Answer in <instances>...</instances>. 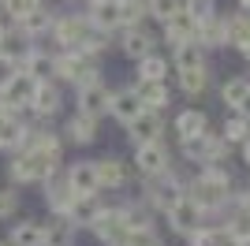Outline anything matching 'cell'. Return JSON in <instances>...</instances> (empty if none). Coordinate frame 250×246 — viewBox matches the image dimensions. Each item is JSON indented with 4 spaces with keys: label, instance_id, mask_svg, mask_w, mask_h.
Returning <instances> with one entry per match:
<instances>
[{
    "label": "cell",
    "instance_id": "f907efd6",
    "mask_svg": "<svg viewBox=\"0 0 250 246\" xmlns=\"http://www.w3.org/2000/svg\"><path fill=\"white\" fill-rule=\"evenodd\" d=\"M247 60H250V49H247Z\"/></svg>",
    "mask_w": 250,
    "mask_h": 246
},
{
    "label": "cell",
    "instance_id": "e0dca14e",
    "mask_svg": "<svg viewBox=\"0 0 250 246\" xmlns=\"http://www.w3.org/2000/svg\"><path fill=\"white\" fill-rule=\"evenodd\" d=\"M52 22H56V15H52V11L42 4L38 11H30L26 19H19V22H15V34H19V38L26 41V45H30V41L49 38V34H52Z\"/></svg>",
    "mask_w": 250,
    "mask_h": 246
},
{
    "label": "cell",
    "instance_id": "681fc988",
    "mask_svg": "<svg viewBox=\"0 0 250 246\" xmlns=\"http://www.w3.org/2000/svg\"><path fill=\"white\" fill-rule=\"evenodd\" d=\"M0 246H11V243H8V239H0Z\"/></svg>",
    "mask_w": 250,
    "mask_h": 246
},
{
    "label": "cell",
    "instance_id": "ee69618b",
    "mask_svg": "<svg viewBox=\"0 0 250 246\" xmlns=\"http://www.w3.org/2000/svg\"><path fill=\"white\" fill-rule=\"evenodd\" d=\"M19 71H22L19 60H15V56H8V52H0V90H4V86H8Z\"/></svg>",
    "mask_w": 250,
    "mask_h": 246
},
{
    "label": "cell",
    "instance_id": "44dd1931",
    "mask_svg": "<svg viewBox=\"0 0 250 246\" xmlns=\"http://www.w3.org/2000/svg\"><path fill=\"white\" fill-rule=\"evenodd\" d=\"M22 138H26V120L0 108V153H15V149H22Z\"/></svg>",
    "mask_w": 250,
    "mask_h": 246
},
{
    "label": "cell",
    "instance_id": "7a4b0ae2",
    "mask_svg": "<svg viewBox=\"0 0 250 246\" xmlns=\"http://www.w3.org/2000/svg\"><path fill=\"white\" fill-rule=\"evenodd\" d=\"M49 38L60 45V52H90V56H97L101 49H108V34L94 30L86 15H60L52 22Z\"/></svg>",
    "mask_w": 250,
    "mask_h": 246
},
{
    "label": "cell",
    "instance_id": "4dcf8cb0",
    "mask_svg": "<svg viewBox=\"0 0 250 246\" xmlns=\"http://www.w3.org/2000/svg\"><path fill=\"white\" fill-rule=\"evenodd\" d=\"M172 60H176V71H194V67H206V49L198 41H187V45H176Z\"/></svg>",
    "mask_w": 250,
    "mask_h": 246
},
{
    "label": "cell",
    "instance_id": "277c9868",
    "mask_svg": "<svg viewBox=\"0 0 250 246\" xmlns=\"http://www.w3.org/2000/svg\"><path fill=\"white\" fill-rule=\"evenodd\" d=\"M56 82L83 90L90 82H101V67L90 52H56Z\"/></svg>",
    "mask_w": 250,
    "mask_h": 246
},
{
    "label": "cell",
    "instance_id": "6da1fadb",
    "mask_svg": "<svg viewBox=\"0 0 250 246\" xmlns=\"http://www.w3.org/2000/svg\"><path fill=\"white\" fill-rule=\"evenodd\" d=\"M8 183H15L22 190V186H45L49 179H56L60 175V164L63 157L56 153H42V149H15V153H8Z\"/></svg>",
    "mask_w": 250,
    "mask_h": 246
},
{
    "label": "cell",
    "instance_id": "3957f363",
    "mask_svg": "<svg viewBox=\"0 0 250 246\" xmlns=\"http://www.w3.org/2000/svg\"><path fill=\"white\" fill-rule=\"evenodd\" d=\"M183 194L198 205L202 213H213V209H220V205L231 202V175L224 172L220 164L202 168V172L194 175L190 183H183Z\"/></svg>",
    "mask_w": 250,
    "mask_h": 246
},
{
    "label": "cell",
    "instance_id": "cb8c5ba5",
    "mask_svg": "<svg viewBox=\"0 0 250 246\" xmlns=\"http://www.w3.org/2000/svg\"><path fill=\"white\" fill-rule=\"evenodd\" d=\"M142 112V101H138L135 97V90H131V86H127V90H112V101H108V116H112L116 123H131L135 120V116Z\"/></svg>",
    "mask_w": 250,
    "mask_h": 246
},
{
    "label": "cell",
    "instance_id": "ba28073f",
    "mask_svg": "<svg viewBox=\"0 0 250 246\" xmlns=\"http://www.w3.org/2000/svg\"><path fill=\"white\" fill-rule=\"evenodd\" d=\"M135 168H138V175H142V179H153V175L172 172V153H168L165 138H161V142L135 145Z\"/></svg>",
    "mask_w": 250,
    "mask_h": 246
},
{
    "label": "cell",
    "instance_id": "f35d334b",
    "mask_svg": "<svg viewBox=\"0 0 250 246\" xmlns=\"http://www.w3.org/2000/svg\"><path fill=\"white\" fill-rule=\"evenodd\" d=\"M224 227H228L239 243H250V209H247V205H235V213H231V220Z\"/></svg>",
    "mask_w": 250,
    "mask_h": 246
},
{
    "label": "cell",
    "instance_id": "7bdbcfd3",
    "mask_svg": "<svg viewBox=\"0 0 250 246\" xmlns=\"http://www.w3.org/2000/svg\"><path fill=\"white\" fill-rule=\"evenodd\" d=\"M0 4H4V11H8L11 19L19 22V19H26L30 11H38V8L45 4V0H0Z\"/></svg>",
    "mask_w": 250,
    "mask_h": 246
},
{
    "label": "cell",
    "instance_id": "f1b7e54d",
    "mask_svg": "<svg viewBox=\"0 0 250 246\" xmlns=\"http://www.w3.org/2000/svg\"><path fill=\"white\" fill-rule=\"evenodd\" d=\"M79 227L67 220V216H49L45 220V246H75Z\"/></svg>",
    "mask_w": 250,
    "mask_h": 246
},
{
    "label": "cell",
    "instance_id": "816d5d0a",
    "mask_svg": "<svg viewBox=\"0 0 250 246\" xmlns=\"http://www.w3.org/2000/svg\"><path fill=\"white\" fill-rule=\"evenodd\" d=\"M0 41H4V38H0Z\"/></svg>",
    "mask_w": 250,
    "mask_h": 246
},
{
    "label": "cell",
    "instance_id": "e575fe53",
    "mask_svg": "<svg viewBox=\"0 0 250 246\" xmlns=\"http://www.w3.org/2000/svg\"><path fill=\"white\" fill-rule=\"evenodd\" d=\"M228 45L247 52L250 49V15H231L228 19Z\"/></svg>",
    "mask_w": 250,
    "mask_h": 246
},
{
    "label": "cell",
    "instance_id": "4316f807",
    "mask_svg": "<svg viewBox=\"0 0 250 246\" xmlns=\"http://www.w3.org/2000/svg\"><path fill=\"white\" fill-rule=\"evenodd\" d=\"M194 34H198V22L190 19L187 11H179L176 19L165 22V41L176 49V45H187V41H194Z\"/></svg>",
    "mask_w": 250,
    "mask_h": 246
},
{
    "label": "cell",
    "instance_id": "836d02e7",
    "mask_svg": "<svg viewBox=\"0 0 250 246\" xmlns=\"http://www.w3.org/2000/svg\"><path fill=\"white\" fill-rule=\"evenodd\" d=\"M247 97H250V79H228L220 86V101L228 104V108H235V112H239V104Z\"/></svg>",
    "mask_w": 250,
    "mask_h": 246
},
{
    "label": "cell",
    "instance_id": "52a82bcc",
    "mask_svg": "<svg viewBox=\"0 0 250 246\" xmlns=\"http://www.w3.org/2000/svg\"><path fill=\"white\" fill-rule=\"evenodd\" d=\"M183 198V179L176 172H165V175H153L146 179V205L157 209V213H168L172 205Z\"/></svg>",
    "mask_w": 250,
    "mask_h": 246
},
{
    "label": "cell",
    "instance_id": "d590c367",
    "mask_svg": "<svg viewBox=\"0 0 250 246\" xmlns=\"http://www.w3.org/2000/svg\"><path fill=\"white\" fill-rule=\"evenodd\" d=\"M209 86V67H194V71H179V90L187 97H198Z\"/></svg>",
    "mask_w": 250,
    "mask_h": 246
},
{
    "label": "cell",
    "instance_id": "ab89813d",
    "mask_svg": "<svg viewBox=\"0 0 250 246\" xmlns=\"http://www.w3.org/2000/svg\"><path fill=\"white\" fill-rule=\"evenodd\" d=\"M120 246H165V243H161V235H157L153 224H149V227H131Z\"/></svg>",
    "mask_w": 250,
    "mask_h": 246
},
{
    "label": "cell",
    "instance_id": "ac0fdd59",
    "mask_svg": "<svg viewBox=\"0 0 250 246\" xmlns=\"http://www.w3.org/2000/svg\"><path fill=\"white\" fill-rule=\"evenodd\" d=\"M94 168H97L101 190H120V186H127V179H131V168H127V161H120V157H97Z\"/></svg>",
    "mask_w": 250,
    "mask_h": 246
},
{
    "label": "cell",
    "instance_id": "ffe728a7",
    "mask_svg": "<svg viewBox=\"0 0 250 246\" xmlns=\"http://www.w3.org/2000/svg\"><path fill=\"white\" fill-rule=\"evenodd\" d=\"M135 97L142 101V108H153V112H165L172 93H168V82H153V79H135L131 82Z\"/></svg>",
    "mask_w": 250,
    "mask_h": 246
},
{
    "label": "cell",
    "instance_id": "9c48e42d",
    "mask_svg": "<svg viewBox=\"0 0 250 246\" xmlns=\"http://www.w3.org/2000/svg\"><path fill=\"white\" fill-rule=\"evenodd\" d=\"M63 108V90H60V82L56 79H45L34 86V101H30V116L38 123H49L52 116H60Z\"/></svg>",
    "mask_w": 250,
    "mask_h": 246
},
{
    "label": "cell",
    "instance_id": "60d3db41",
    "mask_svg": "<svg viewBox=\"0 0 250 246\" xmlns=\"http://www.w3.org/2000/svg\"><path fill=\"white\" fill-rule=\"evenodd\" d=\"M220 138H224V142H247L250 138V120H243V116H231L228 123H224V131H220Z\"/></svg>",
    "mask_w": 250,
    "mask_h": 246
},
{
    "label": "cell",
    "instance_id": "2e32d148",
    "mask_svg": "<svg viewBox=\"0 0 250 246\" xmlns=\"http://www.w3.org/2000/svg\"><path fill=\"white\" fill-rule=\"evenodd\" d=\"M19 67H22L26 75H30L34 82L56 79V52H49V49H38V45H30V49L22 52Z\"/></svg>",
    "mask_w": 250,
    "mask_h": 246
},
{
    "label": "cell",
    "instance_id": "d6a6232c",
    "mask_svg": "<svg viewBox=\"0 0 250 246\" xmlns=\"http://www.w3.org/2000/svg\"><path fill=\"white\" fill-rule=\"evenodd\" d=\"M146 0H120V30H135L146 19Z\"/></svg>",
    "mask_w": 250,
    "mask_h": 246
},
{
    "label": "cell",
    "instance_id": "74e56055",
    "mask_svg": "<svg viewBox=\"0 0 250 246\" xmlns=\"http://www.w3.org/2000/svg\"><path fill=\"white\" fill-rule=\"evenodd\" d=\"M138 79H153V82H165L168 79V60L165 56H146V60H138Z\"/></svg>",
    "mask_w": 250,
    "mask_h": 246
},
{
    "label": "cell",
    "instance_id": "d4e9b609",
    "mask_svg": "<svg viewBox=\"0 0 250 246\" xmlns=\"http://www.w3.org/2000/svg\"><path fill=\"white\" fill-rule=\"evenodd\" d=\"M11 246H45V220H15L8 231Z\"/></svg>",
    "mask_w": 250,
    "mask_h": 246
},
{
    "label": "cell",
    "instance_id": "7c38bea8",
    "mask_svg": "<svg viewBox=\"0 0 250 246\" xmlns=\"http://www.w3.org/2000/svg\"><path fill=\"white\" fill-rule=\"evenodd\" d=\"M165 216H168V227H172L176 235H183V239H187L190 231H198V227L206 224V213H202V209H198L194 202H190L187 194L179 198V202L172 205V209H168Z\"/></svg>",
    "mask_w": 250,
    "mask_h": 246
},
{
    "label": "cell",
    "instance_id": "8992f818",
    "mask_svg": "<svg viewBox=\"0 0 250 246\" xmlns=\"http://www.w3.org/2000/svg\"><path fill=\"white\" fill-rule=\"evenodd\" d=\"M183 145V157L194 164H202V168H213V164H220L224 157H228V142L220 138V134L206 131L198 134V138H190V142H179Z\"/></svg>",
    "mask_w": 250,
    "mask_h": 246
},
{
    "label": "cell",
    "instance_id": "5b68a950",
    "mask_svg": "<svg viewBox=\"0 0 250 246\" xmlns=\"http://www.w3.org/2000/svg\"><path fill=\"white\" fill-rule=\"evenodd\" d=\"M90 231H94V235L101 239L104 246H120V243H124V235L131 231L127 209H124V205H101V213L94 216Z\"/></svg>",
    "mask_w": 250,
    "mask_h": 246
},
{
    "label": "cell",
    "instance_id": "484cf974",
    "mask_svg": "<svg viewBox=\"0 0 250 246\" xmlns=\"http://www.w3.org/2000/svg\"><path fill=\"white\" fill-rule=\"evenodd\" d=\"M209 131V120L202 108H183V112L176 116V138L179 142H190V138H198V134Z\"/></svg>",
    "mask_w": 250,
    "mask_h": 246
},
{
    "label": "cell",
    "instance_id": "4fadbf2b",
    "mask_svg": "<svg viewBox=\"0 0 250 246\" xmlns=\"http://www.w3.org/2000/svg\"><path fill=\"white\" fill-rule=\"evenodd\" d=\"M63 179H67V186H71L79 198H97V194H104L101 183H97L94 161H75V164H67V168H63Z\"/></svg>",
    "mask_w": 250,
    "mask_h": 246
},
{
    "label": "cell",
    "instance_id": "8fae6325",
    "mask_svg": "<svg viewBox=\"0 0 250 246\" xmlns=\"http://www.w3.org/2000/svg\"><path fill=\"white\" fill-rule=\"evenodd\" d=\"M97 127H101V120H97V116H86V112H79V108H75V112L63 120L60 138H63V145H94V142H97Z\"/></svg>",
    "mask_w": 250,
    "mask_h": 246
},
{
    "label": "cell",
    "instance_id": "83f0119b",
    "mask_svg": "<svg viewBox=\"0 0 250 246\" xmlns=\"http://www.w3.org/2000/svg\"><path fill=\"white\" fill-rule=\"evenodd\" d=\"M194 41H198L202 49H217V45H228V19L213 15V19L198 22V34H194Z\"/></svg>",
    "mask_w": 250,
    "mask_h": 246
},
{
    "label": "cell",
    "instance_id": "5bb4252c",
    "mask_svg": "<svg viewBox=\"0 0 250 246\" xmlns=\"http://www.w3.org/2000/svg\"><path fill=\"white\" fill-rule=\"evenodd\" d=\"M127 138H131L135 145L161 142V138H165V120H161V112H153V108H142L135 120L127 123Z\"/></svg>",
    "mask_w": 250,
    "mask_h": 246
},
{
    "label": "cell",
    "instance_id": "d6986e66",
    "mask_svg": "<svg viewBox=\"0 0 250 246\" xmlns=\"http://www.w3.org/2000/svg\"><path fill=\"white\" fill-rule=\"evenodd\" d=\"M86 19H90V26H94V30L116 34V30H120V0H90Z\"/></svg>",
    "mask_w": 250,
    "mask_h": 246
},
{
    "label": "cell",
    "instance_id": "f6af8a7d",
    "mask_svg": "<svg viewBox=\"0 0 250 246\" xmlns=\"http://www.w3.org/2000/svg\"><path fill=\"white\" fill-rule=\"evenodd\" d=\"M187 246H213V227L202 224L198 231H190V235H187Z\"/></svg>",
    "mask_w": 250,
    "mask_h": 246
},
{
    "label": "cell",
    "instance_id": "30bf717a",
    "mask_svg": "<svg viewBox=\"0 0 250 246\" xmlns=\"http://www.w3.org/2000/svg\"><path fill=\"white\" fill-rule=\"evenodd\" d=\"M34 86H38V82L26 71H19L0 90V108H4V112H15V116H26L30 112V101H34Z\"/></svg>",
    "mask_w": 250,
    "mask_h": 246
},
{
    "label": "cell",
    "instance_id": "1f68e13d",
    "mask_svg": "<svg viewBox=\"0 0 250 246\" xmlns=\"http://www.w3.org/2000/svg\"><path fill=\"white\" fill-rule=\"evenodd\" d=\"M22 209V190L15 183H0V220H15Z\"/></svg>",
    "mask_w": 250,
    "mask_h": 246
},
{
    "label": "cell",
    "instance_id": "bcb514c9",
    "mask_svg": "<svg viewBox=\"0 0 250 246\" xmlns=\"http://www.w3.org/2000/svg\"><path fill=\"white\" fill-rule=\"evenodd\" d=\"M239 116H243V120H250V97H247V101L239 104Z\"/></svg>",
    "mask_w": 250,
    "mask_h": 246
},
{
    "label": "cell",
    "instance_id": "8d00e7d4",
    "mask_svg": "<svg viewBox=\"0 0 250 246\" xmlns=\"http://www.w3.org/2000/svg\"><path fill=\"white\" fill-rule=\"evenodd\" d=\"M146 11H149V19H157L165 26L168 19H176L183 11V0H146Z\"/></svg>",
    "mask_w": 250,
    "mask_h": 246
},
{
    "label": "cell",
    "instance_id": "c3c4849f",
    "mask_svg": "<svg viewBox=\"0 0 250 246\" xmlns=\"http://www.w3.org/2000/svg\"><path fill=\"white\" fill-rule=\"evenodd\" d=\"M239 4H243V8H247V11H250V0H239Z\"/></svg>",
    "mask_w": 250,
    "mask_h": 246
},
{
    "label": "cell",
    "instance_id": "b9f144b4",
    "mask_svg": "<svg viewBox=\"0 0 250 246\" xmlns=\"http://www.w3.org/2000/svg\"><path fill=\"white\" fill-rule=\"evenodd\" d=\"M183 11H187L194 22H206V19L217 15V4H213V0H183Z\"/></svg>",
    "mask_w": 250,
    "mask_h": 246
},
{
    "label": "cell",
    "instance_id": "9a60e30c",
    "mask_svg": "<svg viewBox=\"0 0 250 246\" xmlns=\"http://www.w3.org/2000/svg\"><path fill=\"white\" fill-rule=\"evenodd\" d=\"M108 101H112V90L104 86V79L101 82H90V86H83V90H75V108L79 112H86V116H108Z\"/></svg>",
    "mask_w": 250,
    "mask_h": 246
},
{
    "label": "cell",
    "instance_id": "7dc6e473",
    "mask_svg": "<svg viewBox=\"0 0 250 246\" xmlns=\"http://www.w3.org/2000/svg\"><path fill=\"white\" fill-rule=\"evenodd\" d=\"M243 157H247V164H250V138L243 142Z\"/></svg>",
    "mask_w": 250,
    "mask_h": 246
},
{
    "label": "cell",
    "instance_id": "f546056e",
    "mask_svg": "<svg viewBox=\"0 0 250 246\" xmlns=\"http://www.w3.org/2000/svg\"><path fill=\"white\" fill-rule=\"evenodd\" d=\"M97 213H101V194H97V198H75L71 209H67V220H71L79 231H83V227L90 231V224H94Z\"/></svg>",
    "mask_w": 250,
    "mask_h": 246
},
{
    "label": "cell",
    "instance_id": "7402d4cb",
    "mask_svg": "<svg viewBox=\"0 0 250 246\" xmlns=\"http://www.w3.org/2000/svg\"><path fill=\"white\" fill-rule=\"evenodd\" d=\"M120 49H124L127 60H146V56H153L157 52V38L153 34H146L142 26H135V30H124V38H120Z\"/></svg>",
    "mask_w": 250,
    "mask_h": 246
},
{
    "label": "cell",
    "instance_id": "603a6c76",
    "mask_svg": "<svg viewBox=\"0 0 250 246\" xmlns=\"http://www.w3.org/2000/svg\"><path fill=\"white\" fill-rule=\"evenodd\" d=\"M75 198H79V194L67 186L63 172L56 175V179H49V183H45V205H49V213H52V216H67V209H71Z\"/></svg>",
    "mask_w": 250,
    "mask_h": 246
}]
</instances>
